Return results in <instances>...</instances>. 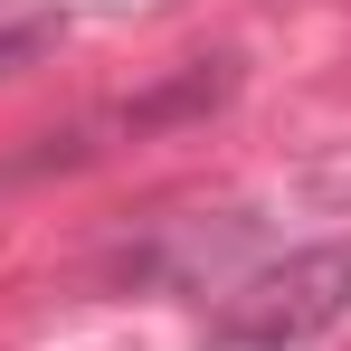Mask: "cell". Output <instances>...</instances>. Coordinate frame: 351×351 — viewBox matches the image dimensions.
Returning a JSON list of instances; mask_svg holds the SVG:
<instances>
[{
    "instance_id": "obj_1",
    "label": "cell",
    "mask_w": 351,
    "mask_h": 351,
    "mask_svg": "<svg viewBox=\"0 0 351 351\" xmlns=\"http://www.w3.org/2000/svg\"><path fill=\"white\" fill-rule=\"evenodd\" d=\"M351 313V237L342 247H304L285 266L247 276V285L219 304V342L228 351H294L313 332H332Z\"/></svg>"
},
{
    "instance_id": "obj_2",
    "label": "cell",
    "mask_w": 351,
    "mask_h": 351,
    "mask_svg": "<svg viewBox=\"0 0 351 351\" xmlns=\"http://www.w3.org/2000/svg\"><path fill=\"white\" fill-rule=\"evenodd\" d=\"M48 38H58V29H48V19H19V29H0V66H19V58H38V48H48Z\"/></svg>"
}]
</instances>
